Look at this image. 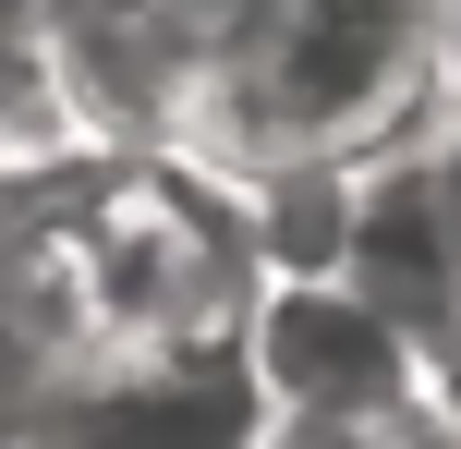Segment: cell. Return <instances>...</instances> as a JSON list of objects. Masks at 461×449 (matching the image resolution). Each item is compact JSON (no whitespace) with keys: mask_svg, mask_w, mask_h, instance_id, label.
<instances>
[{"mask_svg":"<svg viewBox=\"0 0 461 449\" xmlns=\"http://www.w3.org/2000/svg\"><path fill=\"white\" fill-rule=\"evenodd\" d=\"M61 231L110 353H207L255 304L243 194L194 158H61Z\"/></svg>","mask_w":461,"mask_h":449,"instance_id":"2","label":"cell"},{"mask_svg":"<svg viewBox=\"0 0 461 449\" xmlns=\"http://www.w3.org/2000/svg\"><path fill=\"white\" fill-rule=\"evenodd\" d=\"M425 170H438V219H449V267H461V110L425 134Z\"/></svg>","mask_w":461,"mask_h":449,"instance_id":"7","label":"cell"},{"mask_svg":"<svg viewBox=\"0 0 461 449\" xmlns=\"http://www.w3.org/2000/svg\"><path fill=\"white\" fill-rule=\"evenodd\" d=\"M255 437H267V413H255L230 340H207V353H97L86 389L24 449H255Z\"/></svg>","mask_w":461,"mask_h":449,"instance_id":"5","label":"cell"},{"mask_svg":"<svg viewBox=\"0 0 461 449\" xmlns=\"http://www.w3.org/2000/svg\"><path fill=\"white\" fill-rule=\"evenodd\" d=\"M110 353L86 304V267L61 231V170L0 183V449H24L49 413L86 389V364Z\"/></svg>","mask_w":461,"mask_h":449,"instance_id":"4","label":"cell"},{"mask_svg":"<svg viewBox=\"0 0 461 449\" xmlns=\"http://www.w3.org/2000/svg\"><path fill=\"white\" fill-rule=\"evenodd\" d=\"M438 121L449 97L425 49V0H255L194 85L183 158L255 183L279 158H376Z\"/></svg>","mask_w":461,"mask_h":449,"instance_id":"1","label":"cell"},{"mask_svg":"<svg viewBox=\"0 0 461 449\" xmlns=\"http://www.w3.org/2000/svg\"><path fill=\"white\" fill-rule=\"evenodd\" d=\"M230 364H243L267 426H365V413L438 401L425 340L389 304H365L352 280H255L243 328H230Z\"/></svg>","mask_w":461,"mask_h":449,"instance_id":"3","label":"cell"},{"mask_svg":"<svg viewBox=\"0 0 461 449\" xmlns=\"http://www.w3.org/2000/svg\"><path fill=\"white\" fill-rule=\"evenodd\" d=\"M425 49H438V97L461 110V0H425Z\"/></svg>","mask_w":461,"mask_h":449,"instance_id":"8","label":"cell"},{"mask_svg":"<svg viewBox=\"0 0 461 449\" xmlns=\"http://www.w3.org/2000/svg\"><path fill=\"white\" fill-rule=\"evenodd\" d=\"M255 449H461V413L413 401V413H365V426H267Z\"/></svg>","mask_w":461,"mask_h":449,"instance_id":"6","label":"cell"}]
</instances>
